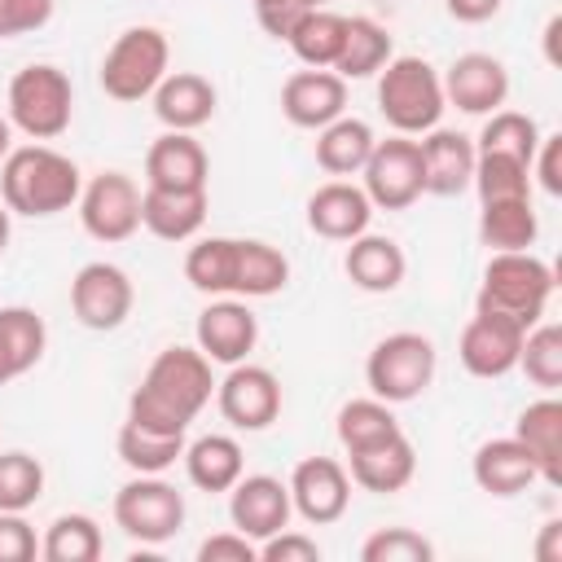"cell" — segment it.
<instances>
[{
  "label": "cell",
  "instance_id": "cell-38",
  "mask_svg": "<svg viewBox=\"0 0 562 562\" xmlns=\"http://www.w3.org/2000/svg\"><path fill=\"white\" fill-rule=\"evenodd\" d=\"M44 562H97L101 558V527L92 514H57L40 540Z\"/></svg>",
  "mask_w": 562,
  "mask_h": 562
},
{
  "label": "cell",
  "instance_id": "cell-41",
  "mask_svg": "<svg viewBox=\"0 0 562 562\" xmlns=\"http://www.w3.org/2000/svg\"><path fill=\"white\" fill-rule=\"evenodd\" d=\"M40 496H44V465L22 448L0 452V509L26 514Z\"/></svg>",
  "mask_w": 562,
  "mask_h": 562
},
{
  "label": "cell",
  "instance_id": "cell-19",
  "mask_svg": "<svg viewBox=\"0 0 562 562\" xmlns=\"http://www.w3.org/2000/svg\"><path fill=\"white\" fill-rule=\"evenodd\" d=\"M281 114L294 127L321 132L325 123H334L338 114H347V79H338L334 70H294L281 83Z\"/></svg>",
  "mask_w": 562,
  "mask_h": 562
},
{
  "label": "cell",
  "instance_id": "cell-24",
  "mask_svg": "<svg viewBox=\"0 0 562 562\" xmlns=\"http://www.w3.org/2000/svg\"><path fill=\"white\" fill-rule=\"evenodd\" d=\"M206 224V189H140V228H149L158 241H189Z\"/></svg>",
  "mask_w": 562,
  "mask_h": 562
},
{
  "label": "cell",
  "instance_id": "cell-51",
  "mask_svg": "<svg viewBox=\"0 0 562 562\" xmlns=\"http://www.w3.org/2000/svg\"><path fill=\"white\" fill-rule=\"evenodd\" d=\"M536 562H562V518H549L536 536Z\"/></svg>",
  "mask_w": 562,
  "mask_h": 562
},
{
  "label": "cell",
  "instance_id": "cell-47",
  "mask_svg": "<svg viewBox=\"0 0 562 562\" xmlns=\"http://www.w3.org/2000/svg\"><path fill=\"white\" fill-rule=\"evenodd\" d=\"M198 562H259V544L250 536L233 531H215L198 544Z\"/></svg>",
  "mask_w": 562,
  "mask_h": 562
},
{
  "label": "cell",
  "instance_id": "cell-34",
  "mask_svg": "<svg viewBox=\"0 0 562 562\" xmlns=\"http://www.w3.org/2000/svg\"><path fill=\"white\" fill-rule=\"evenodd\" d=\"M400 417H395V404L378 400V395H364V400H347L338 408V422H334V435L342 443V452H360V448H373L391 435H400Z\"/></svg>",
  "mask_w": 562,
  "mask_h": 562
},
{
  "label": "cell",
  "instance_id": "cell-11",
  "mask_svg": "<svg viewBox=\"0 0 562 562\" xmlns=\"http://www.w3.org/2000/svg\"><path fill=\"white\" fill-rule=\"evenodd\" d=\"M132 303H136L132 277L119 263L92 259L70 277V312L83 329H97V334L119 329L132 316Z\"/></svg>",
  "mask_w": 562,
  "mask_h": 562
},
{
  "label": "cell",
  "instance_id": "cell-45",
  "mask_svg": "<svg viewBox=\"0 0 562 562\" xmlns=\"http://www.w3.org/2000/svg\"><path fill=\"white\" fill-rule=\"evenodd\" d=\"M259 562H321V544L303 531H272L268 540H259Z\"/></svg>",
  "mask_w": 562,
  "mask_h": 562
},
{
  "label": "cell",
  "instance_id": "cell-5",
  "mask_svg": "<svg viewBox=\"0 0 562 562\" xmlns=\"http://www.w3.org/2000/svg\"><path fill=\"white\" fill-rule=\"evenodd\" d=\"M9 123L31 140H57L75 114V88L61 66L31 61L9 79Z\"/></svg>",
  "mask_w": 562,
  "mask_h": 562
},
{
  "label": "cell",
  "instance_id": "cell-2",
  "mask_svg": "<svg viewBox=\"0 0 562 562\" xmlns=\"http://www.w3.org/2000/svg\"><path fill=\"white\" fill-rule=\"evenodd\" d=\"M79 189H83V176H79L75 158L57 154L44 140L13 145L9 158L0 162V202L13 215L44 220V215L70 211L79 202Z\"/></svg>",
  "mask_w": 562,
  "mask_h": 562
},
{
  "label": "cell",
  "instance_id": "cell-26",
  "mask_svg": "<svg viewBox=\"0 0 562 562\" xmlns=\"http://www.w3.org/2000/svg\"><path fill=\"white\" fill-rule=\"evenodd\" d=\"M347 474H351L356 487L386 496V492H400V487L413 483V474H417V452H413L408 435L400 430V435H391V439H382V443H373V448L347 452Z\"/></svg>",
  "mask_w": 562,
  "mask_h": 562
},
{
  "label": "cell",
  "instance_id": "cell-21",
  "mask_svg": "<svg viewBox=\"0 0 562 562\" xmlns=\"http://www.w3.org/2000/svg\"><path fill=\"white\" fill-rule=\"evenodd\" d=\"M206 176H211V158L193 132H162L145 149V184L154 189L193 193V189H206Z\"/></svg>",
  "mask_w": 562,
  "mask_h": 562
},
{
  "label": "cell",
  "instance_id": "cell-18",
  "mask_svg": "<svg viewBox=\"0 0 562 562\" xmlns=\"http://www.w3.org/2000/svg\"><path fill=\"white\" fill-rule=\"evenodd\" d=\"M417 149H422V184H426V193H435V198H457V193L470 189L479 149H474V140H470L465 132L430 127V132H422Z\"/></svg>",
  "mask_w": 562,
  "mask_h": 562
},
{
  "label": "cell",
  "instance_id": "cell-35",
  "mask_svg": "<svg viewBox=\"0 0 562 562\" xmlns=\"http://www.w3.org/2000/svg\"><path fill=\"white\" fill-rule=\"evenodd\" d=\"M391 57H395V44H391L386 26H378L373 18H347V40H342V53L329 70L338 79H369Z\"/></svg>",
  "mask_w": 562,
  "mask_h": 562
},
{
  "label": "cell",
  "instance_id": "cell-55",
  "mask_svg": "<svg viewBox=\"0 0 562 562\" xmlns=\"http://www.w3.org/2000/svg\"><path fill=\"white\" fill-rule=\"evenodd\" d=\"M303 4H307V9H325L329 0H303Z\"/></svg>",
  "mask_w": 562,
  "mask_h": 562
},
{
  "label": "cell",
  "instance_id": "cell-53",
  "mask_svg": "<svg viewBox=\"0 0 562 562\" xmlns=\"http://www.w3.org/2000/svg\"><path fill=\"white\" fill-rule=\"evenodd\" d=\"M9 149H13V123H9V114H0V162L9 158Z\"/></svg>",
  "mask_w": 562,
  "mask_h": 562
},
{
  "label": "cell",
  "instance_id": "cell-25",
  "mask_svg": "<svg viewBox=\"0 0 562 562\" xmlns=\"http://www.w3.org/2000/svg\"><path fill=\"white\" fill-rule=\"evenodd\" d=\"M342 268H347V277H351L356 290H364V294H391V290H400V281H404L408 259H404V250H400L395 237L360 233V237L347 241Z\"/></svg>",
  "mask_w": 562,
  "mask_h": 562
},
{
  "label": "cell",
  "instance_id": "cell-30",
  "mask_svg": "<svg viewBox=\"0 0 562 562\" xmlns=\"http://www.w3.org/2000/svg\"><path fill=\"white\" fill-rule=\"evenodd\" d=\"M540 237V220L531 198H496L479 202V241L496 250H531Z\"/></svg>",
  "mask_w": 562,
  "mask_h": 562
},
{
  "label": "cell",
  "instance_id": "cell-36",
  "mask_svg": "<svg viewBox=\"0 0 562 562\" xmlns=\"http://www.w3.org/2000/svg\"><path fill=\"white\" fill-rule=\"evenodd\" d=\"M233 277H237V237H198L184 255V281L198 294H233Z\"/></svg>",
  "mask_w": 562,
  "mask_h": 562
},
{
  "label": "cell",
  "instance_id": "cell-31",
  "mask_svg": "<svg viewBox=\"0 0 562 562\" xmlns=\"http://www.w3.org/2000/svg\"><path fill=\"white\" fill-rule=\"evenodd\" d=\"M180 461H184V474L198 492H228L246 474L241 443L233 435H202V439L184 443Z\"/></svg>",
  "mask_w": 562,
  "mask_h": 562
},
{
  "label": "cell",
  "instance_id": "cell-40",
  "mask_svg": "<svg viewBox=\"0 0 562 562\" xmlns=\"http://www.w3.org/2000/svg\"><path fill=\"white\" fill-rule=\"evenodd\" d=\"M518 369L527 373L531 386H540V391H558V386H562V325H553V321L540 316V321L522 334Z\"/></svg>",
  "mask_w": 562,
  "mask_h": 562
},
{
  "label": "cell",
  "instance_id": "cell-17",
  "mask_svg": "<svg viewBox=\"0 0 562 562\" xmlns=\"http://www.w3.org/2000/svg\"><path fill=\"white\" fill-rule=\"evenodd\" d=\"M290 487L272 474H241L233 487H228V518L241 536H250L255 544L268 540L272 531L290 527Z\"/></svg>",
  "mask_w": 562,
  "mask_h": 562
},
{
  "label": "cell",
  "instance_id": "cell-32",
  "mask_svg": "<svg viewBox=\"0 0 562 562\" xmlns=\"http://www.w3.org/2000/svg\"><path fill=\"white\" fill-rule=\"evenodd\" d=\"M290 281V259L259 237H237V277H233V299H268L285 290Z\"/></svg>",
  "mask_w": 562,
  "mask_h": 562
},
{
  "label": "cell",
  "instance_id": "cell-27",
  "mask_svg": "<svg viewBox=\"0 0 562 562\" xmlns=\"http://www.w3.org/2000/svg\"><path fill=\"white\" fill-rule=\"evenodd\" d=\"M514 439H522V448L531 452L540 483L562 487V404L553 400V391H544V400H536L518 413Z\"/></svg>",
  "mask_w": 562,
  "mask_h": 562
},
{
  "label": "cell",
  "instance_id": "cell-12",
  "mask_svg": "<svg viewBox=\"0 0 562 562\" xmlns=\"http://www.w3.org/2000/svg\"><path fill=\"white\" fill-rule=\"evenodd\" d=\"M215 404L233 430H268L281 417V382L272 369L237 360L215 382Z\"/></svg>",
  "mask_w": 562,
  "mask_h": 562
},
{
  "label": "cell",
  "instance_id": "cell-54",
  "mask_svg": "<svg viewBox=\"0 0 562 562\" xmlns=\"http://www.w3.org/2000/svg\"><path fill=\"white\" fill-rule=\"evenodd\" d=\"M9 215H13V211L0 202V255H4V246H9V228H13V224H9Z\"/></svg>",
  "mask_w": 562,
  "mask_h": 562
},
{
  "label": "cell",
  "instance_id": "cell-9",
  "mask_svg": "<svg viewBox=\"0 0 562 562\" xmlns=\"http://www.w3.org/2000/svg\"><path fill=\"white\" fill-rule=\"evenodd\" d=\"M360 176H364L360 189L369 193L373 211H408L426 193V184H422V149H417L413 136H400V132L373 145V154L360 167Z\"/></svg>",
  "mask_w": 562,
  "mask_h": 562
},
{
  "label": "cell",
  "instance_id": "cell-37",
  "mask_svg": "<svg viewBox=\"0 0 562 562\" xmlns=\"http://www.w3.org/2000/svg\"><path fill=\"white\" fill-rule=\"evenodd\" d=\"M114 452L132 474H167L184 457V435H162V430H145L136 422H123Z\"/></svg>",
  "mask_w": 562,
  "mask_h": 562
},
{
  "label": "cell",
  "instance_id": "cell-22",
  "mask_svg": "<svg viewBox=\"0 0 562 562\" xmlns=\"http://www.w3.org/2000/svg\"><path fill=\"white\" fill-rule=\"evenodd\" d=\"M369 220H373V202L351 180H329L307 198V228L325 241H351L369 233Z\"/></svg>",
  "mask_w": 562,
  "mask_h": 562
},
{
  "label": "cell",
  "instance_id": "cell-44",
  "mask_svg": "<svg viewBox=\"0 0 562 562\" xmlns=\"http://www.w3.org/2000/svg\"><path fill=\"white\" fill-rule=\"evenodd\" d=\"M57 0H0V40H18L40 31L53 18Z\"/></svg>",
  "mask_w": 562,
  "mask_h": 562
},
{
  "label": "cell",
  "instance_id": "cell-42",
  "mask_svg": "<svg viewBox=\"0 0 562 562\" xmlns=\"http://www.w3.org/2000/svg\"><path fill=\"white\" fill-rule=\"evenodd\" d=\"M470 189H479V202L531 198V167L518 162V158H505V154H479Z\"/></svg>",
  "mask_w": 562,
  "mask_h": 562
},
{
  "label": "cell",
  "instance_id": "cell-10",
  "mask_svg": "<svg viewBox=\"0 0 562 562\" xmlns=\"http://www.w3.org/2000/svg\"><path fill=\"white\" fill-rule=\"evenodd\" d=\"M79 224L92 241H127L140 228V189L123 171H101L79 189Z\"/></svg>",
  "mask_w": 562,
  "mask_h": 562
},
{
  "label": "cell",
  "instance_id": "cell-4",
  "mask_svg": "<svg viewBox=\"0 0 562 562\" xmlns=\"http://www.w3.org/2000/svg\"><path fill=\"white\" fill-rule=\"evenodd\" d=\"M553 294V268L544 259H536L531 250H496L483 268V285L474 307L483 312H501L509 321H518L522 329H531Z\"/></svg>",
  "mask_w": 562,
  "mask_h": 562
},
{
  "label": "cell",
  "instance_id": "cell-50",
  "mask_svg": "<svg viewBox=\"0 0 562 562\" xmlns=\"http://www.w3.org/2000/svg\"><path fill=\"white\" fill-rule=\"evenodd\" d=\"M501 4L505 0H443V9H448V18H457V22H487V18H496L501 13Z\"/></svg>",
  "mask_w": 562,
  "mask_h": 562
},
{
  "label": "cell",
  "instance_id": "cell-13",
  "mask_svg": "<svg viewBox=\"0 0 562 562\" xmlns=\"http://www.w3.org/2000/svg\"><path fill=\"white\" fill-rule=\"evenodd\" d=\"M522 325L501 316V312H483L474 307V316L465 321L461 329V342H457V356H461V369L470 378H505L518 369V347H522Z\"/></svg>",
  "mask_w": 562,
  "mask_h": 562
},
{
  "label": "cell",
  "instance_id": "cell-1",
  "mask_svg": "<svg viewBox=\"0 0 562 562\" xmlns=\"http://www.w3.org/2000/svg\"><path fill=\"white\" fill-rule=\"evenodd\" d=\"M215 378L198 347H162L127 400V422L162 435H184L189 422L211 404Z\"/></svg>",
  "mask_w": 562,
  "mask_h": 562
},
{
  "label": "cell",
  "instance_id": "cell-16",
  "mask_svg": "<svg viewBox=\"0 0 562 562\" xmlns=\"http://www.w3.org/2000/svg\"><path fill=\"white\" fill-rule=\"evenodd\" d=\"M439 79H443V101L457 105L461 114H483L487 119L509 97V70L492 53H461L448 66V75H439Z\"/></svg>",
  "mask_w": 562,
  "mask_h": 562
},
{
  "label": "cell",
  "instance_id": "cell-33",
  "mask_svg": "<svg viewBox=\"0 0 562 562\" xmlns=\"http://www.w3.org/2000/svg\"><path fill=\"white\" fill-rule=\"evenodd\" d=\"M342 40H347V18L334 9H307L285 35L290 53L312 70H329L342 53Z\"/></svg>",
  "mask_w": 562,
  "mask_h": 562
},
{
  "label": "cell",
  "instance_id": "cell-20",
  "mask_svg": "<svg viewBox=\"0 0 562 562\" xmlns=\"http://www.w3.org/2000/svg\"><path fill=\"white\" fill-rule=\"evenodd\" d=\"M149 101H154V114H158V123H162L167 132H198L202 123L215 119L220 92H215V83H211L206 75H198V70H176V75L167 70L162 83L149 92Z\"/></svg>",
  "mask_w": 562,
  "mask_h": 562
},
{
  "label": "cell",
  "instance_id": "cell-28",
  "mask_svg": "<svg viewBox=\"0 0 562 562\" xmlns=\"http://www.w3.org/2000/svg\"><path fill=\"white\" fill-rule=\"evenodd\" d=\"M48 329L35 307H0V386L31 373L44 360Z\"/></svg>",
  "mask_w": 562,
  "mask_h": 562
},
{
  "label": "cell",
  "instance_id": "cell-48",
  "mask_svg": "<svg viewBox=\"0 0 562 562\" xmlns=\"http://www.w3.org/2000/svg\"><path fill=\"white\" fill-rule=\"evenodd\" d=\"M250 4H255L259 26H263L272 40H285V35H290V26L307 13V4H303V0H250Z\"/></svg>",
  "mask_w": 562,
  "mask_h": 562
},
{
  "label": "cell",
  "instance_id": "cell-14",
  "mask_svg": "<svg viewBox=\"0 0 562 562\" xmlns=\"http://www.w3.org/2000/svg\"><path fill=\"white\" fill-rule=\"evenodd\" d=\"M290 505L303 522L312 527H329L347 514L351 505V474L342 461L334 457H303L294 470H290Z\"/></svg>",
  "mask_w": 562,
  "mask_h": 562
},
{
  "label": "cell",
  "instance_id": "cell-43",
  "mask_svg": "<svg viewBox=\"0 0 562 562\" xmlns=\"http://www.w3.org/2000/svg\"><path fill=\"white\" fill-rule=\"evenodd\" d=\"M435 544L413 527H382L360 544V562H430Z\"/></svg>",
  "mask_w": 562,
  "mask_h": 562
},
{
  "label": "cell",
  "instance_id": "cell-23",
  "mask_svg": "<svg viewBox=\"0 0 562 562\" xmlns=\"http://www.w3.org/2000/svg\"><path fill=\"white\" fill-rule=\"evenodd\" d=\"M470 474H474L479 492L501 496V501H509V496L527 492V487L540 479V470H536L531 452H527V448H522V439H514V435L479 443V448H474V461H470Z\"/></svg>",
  "mask_w": 562,
  "mask_h": 562
},
{
  "label": "cell",
  "instance_id": "cell-52",
  "mask_svg": "<svg viewBox=\"0 0 562 562\" xmlns=\"http://www.w3.org/2000/svg\"><path fill=\"white\" fill-rule=\"evenodd\" d=\"M558 31H562V18H549L544 22V57L558 66Z\"/></svg>",
  "mask_w": 562,
  "mask_h": 562
},
{
  "label": "cell",
  "instance_id": "cell-6",
  "mask_svg": "<svg viewBox=\"0 0 562 562\" xmlns=\"http://www.w3.org/2000/svg\"><path fill=\"white\" fill-rule=\"evenodd\" d=\"M435 364H439L435 342L417 329H400V334H386L373 342V351L364 360V382L378 400L408 404L435 382Z\"/></svg>",
  "mask_w": 562,
  "mask_h": 562
},
{
  "label": "cell",
  "instance_id": "cell-8",
  "mask_svg": "<svg viewBox=\"0 0 562 562\" xmlns=\"http://www.w3.org/2000/svg\"><path fill=\"white\" fill-rule=\"evenodd\" d=\"M114 527L136 544H167L184 527V492L162 474H132L114 492Z\"/></svg>",
  "mask_w": 562,
  "mask_h": 562
},
{
  "label": "cell",
  "instance_id": "cell-49",
  "mask_svg": "<svg viewBox=\"0 0 562 562\" xmlns=\"http://www.w3.org/2000/svg\"><path fill=\"white\" fill-rule=\"evenodd\" d=\"M531 171H536V180H540V189L549 198L562 193V136H540L536 158H531Z\"/></svg>",
  "mask_w": 562,
  "mask_h": 562
},
{
  "label": "cell",
  "instance_id": "cell-29",
  "mask_svg": "<svg viewBox=\"0 0 562 562\" xmlns=\"http://www.w3.org/2000/svg\"><path fill=\"white\" fill-rule=\"evenodd\" d=\"M378 136L364 119H351V114H338L334 123H325L316 132V167L347 180V176H360V167L369 162Z\"/></svg>",
  "mask_w": 562,
  "mask_h": 562
},
{
  "label": "cell",
  "instance_id": "cell-46",
  "mask_svg": "<svg viewBox=\"0 0 562 562\" xmlns=\"http://www.w3.org/2000/svg\"><path fill=\"white\" fill-rule=\"evenodd\" d=\"M35 553H40L35 527L22 514L0 509V562H31Z\"/></svg>",
  "mask_w": 562,
  "mask_h": 562
},
{
  "label": "cell",
  "instance_id": "cell-39",
  "mask_svg": "<svg viewBox=\"0 0 562 562\" xmlns=\"http://www.w3.org/2000/svg\"><path fill=\"white\" fill-rule=\"evenodd\" d=\"M536 145H540V127L531 114H518V110H492L474 149L479 154H505V158H518L531 167L536 158Z\"/></svg>",
  "mask_w": 562,
  "mask_h": 562
},
{
  "label": "cell",
  "instance_id": "cell-7",
  "mask_svg": "<svg viewBox=\"0 0 562 562\" xmlns=\"http://www.w3.org/2000/svg\"><path fill=\"white\" fill-rule=\"evenodd\" d=\"M167 61H171V44L158 26H127L101 57V92L114 97V101H145L162 75H167Z\"/></svg>",
  "mask_w": 562,
  "mask_h": 562
},
{
  "label": "cell",
  "instance_id": "cell-3",
  "mask_svg": "<svg viewBox=\"0 0 562 562\" xmlns=\"http://www.w3.org/2000/svg\"><path fill=\"white\" fill-rule=\"evenodd\" d=\"M378 110L400 136H422L439 127L448 101H443V79L426 57H391L378 70Z\"/></svg>",
  "mask_w": 562,
  "mask_h": 562
},
{
  "label": "cell",
  "instance_id": "cell-15",
  "mask_svg": "<svg viewBox=\"0 0 562 562\" xmlns=\"http://www.w3.org/2000/svg\"><path fill=\"white\" fill-rule=\"evenodd\" d=\"M193 338H198V351H202L211 364H237V360H246V356L255 351V342H259V321H255V312L246 307V299L220 294V299H211V303L198 312Z\"/></svg>",
  "mask_w": 562,
  "mask_h": 562
}]
</instances>
